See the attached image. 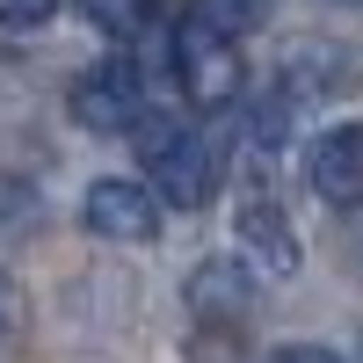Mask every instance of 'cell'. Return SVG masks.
<instances>
[{
  "mask_svg": "<svg viewBox=\"0 0 363 363\" xmlns=\"http://www.w3.org/2000/svg\"><path fill=\"white\" fill-rule=\"evenodd\" d=\"M138 145H145V167H153V189L174 203V211H203L218 196V174H225V145L211 124H138Z\"/></svg>",
  "mask_w": 363,
  "mask_h": 363,
  "instance_id": "6da1fadb",
  "label": "cell"
},
{
  "mask_svg": "<svg viewBox=\"0 0 363 363\" xmlns=\"http://www.w3.org/2000/svg\"><path fill=\"white\" fill-rule=\"evenodd\" d=\"M167 58H174V80H182V95H189L196 109H233V102H240V87H247L240 44L218 37V29L196 22V15H182V22H174Z\"/></svg>",
  "mask_w": 363,
  "mask_h": 363,
  "instance_id": "7a4b0ae2",
  "label": "cell"
},
{
  "mask_svg": "<svg viewBox=\"0 0 363 363\" xmlns=\"http://www.w3.org/2000/svg\"><path fill=\"white\" fill-rule=\"evenodd\" d=\"M73 124L102 131V138L145 124V73H138L131 51H109L102 66H87V73L73 80Z\"/></svg>",
  "mask_w": 363,
  "mask_h": 363,
  "instance_id": "3957f363",
  "label": "cell"
},
{
  "mask_svg": "<svg viewBox=\"0 0 363 363\" xmlns=\"http://www.w3.org/2000/svg\"><path fill=\"white\" fill-rule=\"evenodd\" d=\"M160 218H167V196L153 182H131V174H102V182H87V196H80V225L95 240L145 247V240H160Z\"/></svg>",
  "mask_w": 363,
  "mask_h": 363,
  "instance_id": "277c9868",
  "label": "cell"
},
{
  "mask_svg": "<svg viewBox=\"0 0 363 363\" xmlns=\"http://www.w3.org/2000/svg\"><path fill=\"white\" fill-rule=\"evenodd\" d=\"M233 240L255 262V277H298V233L284 218V196L269 189V174H255L233 203Z\"/></svg>",
  "mask_w": 363,
  "mask_h": 363,
  "instance_id": "5b68a950",
  "label": "cell"
},
{
  "mask_svg": "<svg viewBox=\"0 0 363 363\" xmlns=\"http://www.w3.org/2000/svg\"><path fill=\"white\" fill-rule=\"evenodd\" d=\"M306 182L320 203L335 211H356L363 203V124H335L306 145Z\"/></svg>",
  "mask_w": 363,
  "mask_h": 363,
  "instance_id": "8992f818",
  "label": "cell"
},
{
  "mask_svg": "<svg viewBox=\"0 0 363 363\" xmlns=\"http://www.w3.org/2000/svg\"><path fill=\"white\" fill-rule=\"evenodd\" d=\"M255 262H203L196 277H189V306H196V320H218V327H240L247 320V306H255Z\"/></svg>",
  "mask_w": 363,
  "mask_h": 363,
  "instance_id": "52a82bcc",
  "label": "cell"
},
{
  "mask_svg": "<svg viewBox=\"0 0 363 363\" xmlns=\"http://www.w3.org/2000/svg\"><path fill=\"white\" fill-rule=\"evenodd\" d=\"M189 15L196 22H211V29H218V37H255V29L269 22V15H277V0H189Z\"/></svg>",
  "mask_w": 363,
  "mask_h": 363,
  "instance_id": "ba28073f",
  "label": "cell"
},
{
  "mask_svg": "<svg viewBox=\"0 0 363 363\" xmlns=\"http://www.w3.org/2000/svg\"><path fill=\"white\" fill-rule=\"evenodd\" d=\"M189 363H247V349H240V335H233V327H218V320H203V335H196Z\"/></svg>",
  "mask_w": 363,
  "mask_h": 363,
  "instance_id": "9c48e42d",
  "label": "cell"
},
{
  "mask_svg": "<svg viewBox=\"0 0 363 363\" xmlns=\"http://www.w3.org/2000/svg\"><path fill=\"white\" fill-rule=\"evenodd\" d=\"M87 15H95L102 29H116V37H124V29H138V15H145V0H87Z\"/></svg>",
  "mask_w": 363,
  "mask_h": 363,
  "instance_id": "30bf717a",
  "label": "cell"
},
{
  "mask_svg": "<svg viewBox=\"0 0 363 363\" xmlns=\"http://www.w3.org/2000/svg\"><path fill=\"white\" fill-rule=\"evenodd\" d=\"M58 15V0H0V29H37Z\"/></svg>",
  "mask_w": 363,
  "mask_h": 363,
  "instance_id": "8fae6325",
  "label": "cell"
},
{
  "mask_svg": "<svg viewBox=\"0 0 363 363\" xmlns=\"http://www.w3.org/2000/svg\"><path fill=\"white\" fill-rule=\"evenodd\" d=\"M269 363H342V356L320 342H291V349H269Z\"/></svg>",
  "mask_w": 363,
  "mask_h": 363,
  "instance_id": "7c38bea8",
  "label": "cell"
},
{
  "mask_svg": "<svg viewBox=\"0 0 363 363\" xmlns=\"http://www.w3.org/2000/svg\"><path fill=\"white\" fill-rule=\"evenodd\" d=\"M15 313H22V306H15V284H8V277H0V342H8V335H15Z\"/></svg>",
  "mask_w": 363,
  "mask_h": 363,
  "instance_id": "4fadbf2b",
  "label": "cell"
},
{
  "mask_svg": "<svg viewBox=\"0 0 363 363\" xmlns=\"http://www.w3.org/2000/svg\"><path fill=\"white\" fill-rule=\"evenodd\" d=\"M356 363H363V356H356Z\"/></svg>",
  "mask_w": 363,
  "mask_h": 363,
  "instance_id": "5bb4252c",
  "label": "cell"
}]
</instances>
